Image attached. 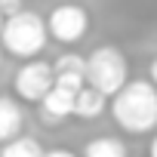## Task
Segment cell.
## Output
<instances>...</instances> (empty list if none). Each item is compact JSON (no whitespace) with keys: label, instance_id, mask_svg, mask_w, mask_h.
I'll return each mask as SVG.
<instances>
[{"label":"cell","instance_id":"6da1fadb","mask_svg":"<svg viewBox=\"0 0 157 157\" xmlns=\"http://www.w3.org/2000/svg\"><path fill=\"white\" fill-rule=\"evenodd\" d=\"M111 117L129 136L157 132V86L151 80H129L111 99Z\"/></svg>","mask_w":157,"mask_h":157},{"label":"cell","instance_id":"7a4b0ae2","mask_svg":"<svg viewBox=\"0 0 157 157\" xmlns=\"http://www.w3.org/2000/svg\"><path fill=\"white\" fill-rule=\"evenodd\" d=\"M46 40H49V28H46V19H40L37 13L25 10L13 19H6L3 25V34H0V46H3L10 56L16 59H37L43 49H46Z\"/></svg>","mask_w":157,"mask_h":157},{"label":"cell","instance_id":"3957f363","mask_svg":"<svg viewBox=\"0 0 157 157\" xmlns=\"http://www.w3.org/2000/svg\"><path fill=\"white\" fill-rule=\"evenodd\" d=\"M86 83L102 96L114 99L129 83V65L117 46H96L86 56Z\"/></svg>","mask_w":157,"mask_h":157},{"label":"cell","instance_id":"277c9868","mask_svg":"<svg viewBox=\"0 0 157 157\" xmlns=\"http://www.w3.org/2000/svg\"><path fill=\"white\" fill-rule=\"evenodd\" d=\"M52 86H56V71H52V62H43V59L25 62L13 77V93L31 105H40L52 93Z\"/></svg>","mask_w":157,"mask_h":157},{"label":"cell","instance_id":"5b68a950","mask_svg":"<svg viewBox=\"0 0 157 157\" xmlns=\"http://www.w3.org/2000/svg\"><path fill=\"white\" fill-rule=\"evenodd\" d=\"M46 28H49V37L71 46V43H80L90 31V13L77 3H62L49 13L46 19Z\"/></svg>","mask_w":157,"mask_h":157},{"label":"cell","instance_id":"8992f818","mask_svg":"<svg viewBox=\"0 0 157 157\" xmlns=\"http://www.w3.org/2000/svg\"><path fill=\"white\" fill-rule=\"evenodd\" d=\"M52 71H56V86L68 93H80L86 86V59L77 52H62L52 62Z\"/></svg>","mask_w":157,"mask_h":157},{"label":"cell","instance_id":"52a82bcc","mask_svg":"<svg viewBox=\"0 0 157 157\" xmlns=\"http://www.w3.org/2000/svg\"><path fill=\"white\" fill-rule=\"evenodd\" d=\"M74 105H77V93H68L62 86H52V93L40 102V117L49 126L65 123L68 117H74Z\"/></svg>","mask_w":157,"mask_h":157},{"label":"cell","instance_id":"ba28073f","mask_svg":"<svg viewBox=\"0 0 157 157\" xmlns=\"http://www.w3.org/2000/svg\"><path fill=\"white\" fill-rule=\"evenodd\" d=\"M25 126V111L13 96H0V145H6L22 136Z\"/></svg>","mask_w":157,"mask_h":157},{"label":"cell","instance_id":"9c48e42d","mask_svg":"<svg viewBox=\"0 0 157 157\" xmlns=\"http://www.w3.org/2000/svg\"><path fill=\"white\" fill-rule=\"evenodd\" d=\"M108 111V96H102L99 90H93L90 83L77 93V105H74V117L80 120H96Z\"/></svg>","mask_w":157,"mask_h":157},{"label":"cell","instance_id":"30bf717a","mask_svg":"<svg viewBox=\"0 0 157 157\" xmlns=\"http://www.w3.org/2000/svg\"><path fill=\"white\" fill-rule=\"evenodd\" d=\"M83 157H129V151H126L123 139H117V136H96L86 142Z\"/></svg>","mask_w":157,"mask_h":157},{"label":"cell","instance_id":"8fae6325","mask_svg":"<svg viewBox=\"0 0 157 157\" xmlns=\"http://www.w3.org/2000/svg\"><path fill=\"white\" fill-rule=\"evenodd\" d=\"M43 154L46 151L34 136H19V139H13L0 148V157H43Z\"/></svg>","mask_w":157,"mask_h":157},{"label":"cell","instance_id":"7c38bea8","mask_svg":"<svg viewBox=\"0 0 157 157\" xmlns=\"http://www.w3.org/2000/svg\"><path fill=\"white\" fill-rule=\"evenodd\" d=\"M0 13H3L6 19H13V16L25 13V0H0Z\"/></svg>","mask_w":157,"mask_h":157},{"label":"cell","instance_id":"4fadbf2b","mask_svg":"<svg viewBox=\"0 0 157 157\" xmlns=\"http://www.w3.org/2000/svg\"><path fill=\"white\" fill-rule=\"evenodd\" d=\"M43 157H77L74 151H68V148H52V151H46Z\"/></svg>","mask_w":157,"mask_h":157},{"label":"cell","instance_id":"5bb4252c","mask_svg":"<svg viewBox=\"0 0 157 157\" xmlns=\"http://www.w3.org/2000/svg\"><path fill=\"white\" fill-rule=\"evenodd\" d=\"M148 80H151V83L157 86V56L151 59V68H148Z\"/></svg>","mask_w":157,"mask_h":157},{"label":"cell","instance_id":"9a60e30c","mask_svg":"<svg viewBox=\"0 0 157 157\" xmlns=\"http://www.w3.org/2000/svg\"><path fill=\"white\" fill-rule=\"evenodd\" d=\"M148 157H157V132H154L151 142H148Z\"/></svg>","mask_w":157,"mask_h":157},{"label":"cell","instance_id":"2e32d148","mask_svg":"<svg viewBox=\"0 0 157 157\" xmlns=\"http://www.w3.org/2000/svg\"><path fill=\"white\" fill-rule=\"evenodd\" d=\"M3 25H6V16H3V13H0V34H3Z\"/></svg>","mask_w":157,"mask_h":157},{"label":"cell","instance_id":"e0dca14e","mask_svg":"<svg viewBox=\"0 0 157 157\" xmlns=\"http://www.w3.org/2000/svg\"><path fill=\"white\" fill-rule=\"evenodd\" d=\"M0 65H3V49H0Z\"/></svg>","mask_w":157,"mask_h":157}]
</instances>
